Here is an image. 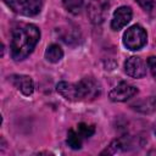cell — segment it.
Listing matches in <instances>:
<instances>
[{
	"label": "cell",
	"mask_w": 156,
	"mask_h": 156,
	"mask_svg": "<svg viewBox=\"0 0 156 156\" xmlns=\"http://www.w3.org/2000/svg\"><path fill=\"white\" fill-rule=\"evenodd\" d=\"M155 133H156V128H155Z\"/></svg>",
	"instance_id": "e0dca14e"
},
{
	"label": "cell",
	"mask_w": 156,
	"mask_h": 156,
	"mask_svg": "<svg viewBox=\"0 0 156 156\" xmlns=\"http://www.w3.org/2000/svg\"><path fill=\"white\" fill-rule=\"evenodd\" d=\"M146 41H147V34L145 29L139 24H134L129 27L123 34V44L128 50L132 51L140 50L146 44Z\"/></svg>",
	"instance_id": "3957f363"
},
{
	"label": "cell",
	"mask_w": 156,
	"mask_h": 156,
	"mask_svg": "<svg viewBox=\"0 0 156 156\" xmlns=\"http://www.w3.org/2000/svg\"><path fill=\"white\" fill-rule=\"evenodd\" d=\"M11 83L26 96L32 95L33 90H34V83L32 80V78L29 76H24V74H13L10 77Z\"/></svg>",
	"instance_id": "9c48e42d"
},
{
	"label": "cell",
	"mask_w": 156,
	"mask_h": 156,
	"mask_svg": "<svg viewBox=\"0 0 156 156\" xmlns=\"http://www.w3.org/2000/svg\"><path fill=\"white\" fill-rule=\"evenodd\" d=\"M56 90L68 101H85L96 99L101 94V85L95 78L84 77L77 83L60 82Z\"/></svg>",
	"instance_id": "7a4b0ae2"
},
{
	"label": "cell",
	"mask_w": 156,
	"mask_h": 156,
	"mask_svg": "<svg viewBox=\"0 0 156 156\" xmlns=\"http://www.w3.org/2000/svg\"><path fill=\"white\" fill-rule=\"evenodd\" d=\"M133 108L141 112V113H151L156 110V98L155 96H149L145 98L133 105Z\"/></svg>",
	"instance_id": "30bf717a"
},
{
	"label": "cell",
	"mask_w": 156,
	"mask_h": 156,
	"mask_svg": "<svg viewBox=\"0 0 156 156\" xmlns=\"http://www.w3.org/2000/svg\"><path fill=\"white\" fill-rule=\"evenodd\" d=\"M124 71L129 77L143 78L146 74V62L139 56H132L124 62Z\"/></svg>",
	"instance_id": "52a82bcc"
},
{
	"label": "cell",
	"mask_w": 156,
	"mask_h": 156,
	"mask_svg": "<svg viewBox=\"0 0 156 156\" xmlns=\"http://www.w3.org/2000/svg\"><path fill=\"white\" fill-rule=\"evenodd\" d=\"M136 93H138V89L134 85H132L127 82H121L110 91L108 96L112 101L122 102V101H127L128 99L133 98Z\"/></svg>",
	"instance_id": "8992f818"
},
{
	"label": "cell",
	"mask_w": 156,
	"mask_h": 156,
	"mask_svg": "<svg viewBox=\"0 0 156 156\" xmlns=\"http://www.w3.org/2000/svg\"><path fill=\"white\" fill-rule=\"evenodd\" d=\"M4 2L16 13L23 16H35L41 11V0H4Z\"/></svg>",
	"instance_id": "277c9868"
},
{
	"label": "cell",
	"mask_w": 156,
	"mask_h": 156,
	"mask_svg": "<svg viewBox=\"0 0 156 156\" xmlns=\"http://www.w3.org/2000/svg\"><path fill=\"white\" fill-rule=\"evenodd\" d=\"M108 0H89L88 1V17L94 24H100L105 21L108 12Z\"/></svg>",
	"instance_id": "5b68a950"
},
{
	"label": "cell",
	"mask_w": 156,
	"mask_h": 156,
	"mask_svg": "<svg viewBox=\"0 0 156 156\" xmlns=\"http://www.w3.org/2000/svg\"><path fill=\"white\" fill-rule=\"evenodd\" d=\"M40 38V30L34 24H20L12 30L11 56L15 61L24 60L35 48Z\"/></svg>",
	"instance_id": "6da1fadb"
},
{
	"label": "cell",
	"mask_w": 156,
	"mask_h": 156,
	"mask_svg": "<svg viewBox=\"0 0 156 156\" xmlns=\"http://www.w3.org/2000/svg\"><path fill=\"white\" fill-rule=\"evenodd\" d=\"M132 16H133V11H132V9L129 6L118 7L113 12V16H112V20H111V28L113 30L122 29L123 27H126L130 22Z\"/></svg>",
	"instance_id": "ba28073f"
},
{
	"label": "cell",
	"mask_w": 156,
	"mask_h": 156,
	"mask_svg": "<svg viewBox=\"0 0 156 156\" xmlns=\"http://www.w3.org/2000/svg\"><path fill=\"white\" fill-rule=\"evenodd\" d=\"M147 66L150 68V72L152 77L156 79V56H150L147 58Z\"/></svg>",
	"instance_id": "9a60e30c"
},
{
	"label": "cell",
	"mask_w": 156,
	"mask_h": 156,
	"mask_svg": "<svg viewBox=\"0 0 156 156\" xmlns=\"http://www.w3.org/2000/svg\"><path fill=\"white\" fill-rule=\"evenodd\" d=\"M82 136L79 135V133L74 129H69L67 133V145L73 149V150H78L82 147Z\"/></svg>",
	"instance_id": "7c38bea8"
},
{
	"label": "cell",
	"mask_w": 156,
	"mask_h": 156,
	"mask_svg": "<svg viewBox=\"0 0 156 156\" xmlns=\"http://www.w3.org/2000/svg\"><path fill=\"white\" fill-rule=\"evenodd\" d=\"M62 4L69 13L78 15L83 9L84 0H62Z\"/></svg>",
	"instance_id": "4fadbf2b"
},
{
	"label": "cell",
	"mask_w": 156,
	"mask_h": 156,
	"mask_svg": "<svg viewBox=\"0 0 156 156\" xmlns=\"http://www.w3.org/2000/svg\"><path fill=\"white\" fill-rule=\"evenodd\" d=\"M62 57H63V51H62L60 45L51 44V45H49L46 48V50H45V58H46V61H49L51 63H56Z\"/></svg>",
	"instance_id": "8fae6325"
},
{
	"label": "cell",
	"mask_w": 156,
	"mask_h": 156,
	"mask_svg": "<svg viewBox=\"0 0 156 156\" xmlns=\"http://www.w3.org/2000/svg\"><path fill=\"white\" fill-rule=\"evenodd\" d=\"M77 132L79 133V135L83 139H87V138H90L95 133V128H94V126H90V124H87V123H79L78 128H77Z\"/></svg>",
	"instance_id": "5bb4252c"
},
{
	"label": "cell",
	"mask_w": 156,
	"mask_h": 156,
	"mask_svg": "<svg viewBox=\"0 0 156 156\" xmlns=\"http://www.w3.org/2000/svg\"><path fill=\"white\" fill-rule=\"evenodd\" d=\"M145 11H151L154 7V1L152 0H135Z\"/></svg>",
	"instance_id": "2e32d148"
}]
</instances>
